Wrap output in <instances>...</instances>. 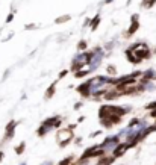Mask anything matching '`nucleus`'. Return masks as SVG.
<instances>
[{
  "label": "nucleus",
  "mask_w": 156,
  "mask_h": 165,
  "mask_svg": "<svg viewBox=\"0 0 156 165\" xmlns=\"http://www.w3.org/2000/svg\"><path fill=\"white\" fill-rule=\"evenodd\" d=\"M133 53H135V56L138 58L139 61H144V59H149L150 56H152V52H150L149 46L146 42H135V44H132L129 47Z\"/></svg>",
  "instance_id": "nucleus-1"
},
{
  "label": "nucleus",
  "mask_w": 156,
  "mask_h": 165,
  "mask_svg": "<svg viewBox=\"0 0 156 165\" xmlns=\"http://www.w3.org/2000/svg\"><path fill=\"white\" fill-rule=\"evenodd\" d=\"M73 140H74V133H73V129H70V127L61 129L56 133V141H58L59 147H67Z\"/></svg>",
  "instance_id": "nucleus-2"
},
{
  "label": "nucleus",
  "mask_w": 156,
  "mask_h": 165,
  "mask_svg": "<svg viewBox=\"0 0 156 165\" xmlns=\"http://www.w3.org/2000/svg\"><path fill=\"white\" fill-rule=\"evenodd\" d=\"M105 148L102 147L100 144L97 146H93V147H89L87 148V150L83 152V155L80 156V159H93V158H102V156H105Z\"/></svg>",
  "instance_id": "nucleus-3"
},
{
  "label": "nucleus",
  "mask_w": 156,
  "mask_h": 165,
  "mask_svg": "<svg viewBox=\"0 0 156 165\" xmlns=\"http://www.w3.org/2000/svg\"><path fill=\"white\" fill-rule=\"evenodd\" d=\"M94 50H95V56H94V59L88 64V68L91 70V73L95 71V70L100 67L102 58H103V50H102V47H97V49H94Z\"/></svg>",
  "instance_id": "nucleus-4"
},
{
  "label": "nucleus",
  "mask_w": 156,
  "mask_h": 165,
  "mask_svg": "<svg viewBox=\"0 0 156 165\" xmlns=\"http://www.w3.org/2000/svg\"><path fill=\"white\" fill-rule=\"evenodd\" d=\"M139 29V15L138 14H133L132 18H130V26H129V29L126 30V38L129 36H132L133 34H136V30Z\"/></svg>",
  "instance_id": "nucleus-5"
},
{
  "label": "nucleus",
  "mask_w": 156,
  "mask_h": 165,
  "mask_svg": "<svg viewBox=\"0 0 156 165\" xmlns=\"http://www.w3.org/2000/svg\"><path fill=\"white\" fill-rule=\"evenodd\" d=\"M130 147H132L130 142H127V141H126V142H120V144H118L117 147L112 148V155H114L115 158H120V156L124 155V153H126Z\"/></svg>",
  "instance_id": "nucleus-6"
},
{
  "label": "nucleus",
  "mask_w": 156,
  "mask_h": 165,
  "mask_svg": "<svg viewBox=\"0 0 156 165\" xmlns=\"http://www.w3.org/2000/svg\"><path fill=\"white\" fill-rule=\"evenodd\" d=\"M120 135H114V136H108L106 138V140L103 141V142H102V147H103V148H108V147H117L118 144H120Z\"/></svg>",
  "instance_id": "nucleus-7"
},
{
  "label": "nucleus",
  "mask_w": 156,
  "mask_h": 165,
  "mask_svg": "<svg viewBox=\"0 0 156 165\" xmlns=\"http://www.w3.org/2000/svg\"><path fill=\"white\" fill-rule=\"evenodd\" d=\"M18 123H15V120H11L9 123L6 124V133H5V136H3V141H2V144L5 141H8V140H11V138L14 136V132H15V126H17Z\"/></svg>",
  "instance_id": "nucleus-8"
},
{
  "label": "nucleus",
  "mask_w": 156,
  "mask_h": 165,
  "mask_svg": "<svg viewBox=\"0 0 156 165\" xmlns=\"http://www.w3.org/2000/svg\"><path fill=\"white\" fill-rule=\"evenodd\" d=\"M155 77H156L155 70H147V71L143 73V77H141V80H139V82H141L143 85H147L149 82H152Z\"/></svg>",
  "instance_id": "nucleus-9"
},
{
  "label": "nucleus",
  "mask_w": 156,
  "mask_h": 165,
  "mask_svg": "<svg viewBox=\"0 0 156 165\" xmlns=\"http://www.w3.org/2000/svg\"><path fill=\"white\" fill-rule=\"evenodd\" d=\"M118 97H121V94L117 91L115 88H112V89H109L105 95H103V99L106 100V102H111V100H115V99H118Z\"/></svg>",
  "instance_id": "nucleus-10"
},
{
  "label": "nucleus",
  "mask_w": 156,
  "mask_h": 165,
  "mask_svg": "<svg viewBox=\"0 0 156 165\" xmlns=\"http://www.w3.org/2000/svg\"><path fill=\"white\" fill-rule=\"evenodd\" d=\"M115 156L114 155H112V156H102L100 159H99V165H112V164H114V161H115Z\"/></svg>",
  "instance_id": "nucleus-11"
},
{
  "label": "nucleus",
  "mask_w": 156,
  "mask_h": 165,
  "mask_svg": "<svg viewBox=\"0 0 156 165\" xmlns=\"http://www.w3.org/2000/svg\"><path fill=\"white\" fill-rule=\"evenodd\" d=\"M124 53H126V56H127V59H129V62H130V64H135V65H136V64H141L143 62V61H139L138 58L135 56V53H133L130 49H127Z\"/></svg>",
  "instance_id": "nucleus-12"
},
{
  "label": "nucleus",
  "mask_w": 156,
  "mask_h": 165,
  "mask_svg": "<svg viewBox=\"0 0 156 165\" xmlns=\"http://www.w3.org/2000/svg\"><path fill=\"white\" fill-rule=\"evenodd\" d=\"M52 129H50V127H47L46 124H41L40 127H38V129H36V135H38V136H46L47 133H49V132H50Z\"/></svg>",
  "instance_id": "nucleus-13"
},
{
  "label": "nucleus",
  "mask_w": 156,
  "mask_h": 165,
  "mask_svg": "<svg viewBox=\"0 0 156 165\" xmlns=\"http://www.w3.org/2000/svg\"><path fill=\"white\" fill-rule=\"evenodd\" d=\"M56 85H58V82H53L49 88H47V91H46V99H52L53 95H55V93H56Z\"/></svg>",
  "instance_id": "nucleus-14"
},
{
  "label": "nucleus",
  "mask_w": 156,
  "mask_h": 165,
  "mask_svg": "<svg viewBox=\"0 0 156 165\" xmlns=\"http://www.w3.org/2000/svg\"><path fill=\"white\" fill-rule=\"evenodd\" d=\"M76 164H77V162H74V156L70 155L68 158H65L64 161H61L58 165H76Z\"/></svg>",
  "instance_id": "nucleus-15"
},
{
  "label": "nucleus",
  "mask_w": 156,
  "mask_h": 165,
  "mask_svg": "<svg viewBox=\"0 0 156 165\" xmlns=\"http://www.w3.org/2000/svg\"><path fill=\"white\" fill-rule=\"evenodd\" d=\"M99 24H100V14H97L95 17L93 18V23H91V30H97V28H99Z\"/></svg>",
  "instance_id": "nucleus-16"
},
{
  "label": "nucleus",
  "mask_w": 156,
  "mask_h": 165,
  "mask_svg": "<svg viewBox=\"0 0 156 165\" xmlns=\"http://www.w3.org/2000/svg\"><path fill=\"white\" fill-rule=\"evenodd\" d=\"M88 74H91V70H89V68H88V70L76 71V73H74V77H76V79H82V77H85V76H88Z\"/></svg>",
  "instance_id": "nucleus-17"
},
{
  "label": "nucleus",
  "mask_w": 156,
  "mask_h": 165,
  "mask_svg": "<svg viewBox=\"0 0 156 165\" xmlns=\"http://www.w3.org/2000/svg\"><path fill=\"white\" fill-rule=\"evenodd\" d=\"M24 148H26V142H20V144L15 147V153H17V155H23Z\"/></svg>",
  "instance_id": "nucleus-18"
},
{
  "label": "nucleus",
  "mask_w": 156,
  "mask_h": 165,
  "mask_svg": "<svg viewBox=\"0 0 156 165\" xmlns=\"http://www.w3.org/2000/svg\"><path fill=\"white\" fill-rule=\"evenodd\" d=\"M77 49H79L80 52L87 50V49H88V42L85 41V40H80V41H79V44H77Z\"/></svg>",
  "instance_id": "nucleus-19"
},
{
  "label": "nucleus",
  "mask_w": 156,
  "mask_h": 165,
  "mask_svg": "<svg viewBox=\"0 0 156 165\" xmlns=\"http://www.w3.org/2000/svg\"><path fill=\"white\" fill-rule=\"evenodd\" d=\"M70 18H71L70 15H62V17H58V18L55 20V23H56V24H61V23H65V21H68Z\"/></svg>",
  "instance_id": "nucleus-20"
},
{
  "label": "nucleus",
  "mask_w": 156,
  "mask_h": 165,
  "mask_svg": "<svg viewBox=\"0 0 156 165\" xmlns=\"http://www.w3.org/2000/svg\"><path fill=\"white\" fill-rule=\"evenodd\" d=\"M106 73H108V76H115V74H117V68L114 65H108Z\"/></svg>",
  "instance_id": "nucleus-21"
},
{
  "label": "nucleus",
  "mask_w": 156,
  "mask_h": 165,
  "mask_svg": "<svg viewBox=\"0 0 156 165\" xmlns=\"http://www.w3.org/2000/svg\"><path fill=\"white\" fill-rule=\"evenodd\" d=\"M156 3V0H143V8H152L153 5Z\"/></svg>",
  "instance_id": "nucleus-22"
},
{
  "label": "nucleus",
  "mask_w": 156,
  "mask_h": 165,
  "mask_svg": "<svg viewBox=\"0 0 156 165\" xmlns=\"http://www.w3.org/2000/svg\"><path fill=\"white\" fill-rule=\"evenodd\" d=\"M146 109H147V111H153V109H156V102H152V103L146 105Z\"/></svg>",
  "instance_id": "nucleus-23"
},
{
  "label": "nucleus",
  "mask_w": 156,
  "mask_h": 165,
  "mask_svg": "<svg viewBox=\"0 0 156 165\" xmlns=\"http://www.w3.org/2000/svg\"><path fill=\"white\" fill-rule=\"evenodd\" d=\"M14 15H15V11H12V12H11V14L8 15V17H6V23H11V21H12Z\"/></svg>",
  "instance_id": "nucleus-24"
},
{
  "label": "nucleus",
  "mask_w": 156,
  "mask_h": 165,
  "mask_svg": "<svg viewBox=\"0 0 156 165\" xmlns=\"http://www.w3.org/2000/svg\"><path fill=\"white\" fill-rule=\"evenodd\" d=\"M26 30H32V29H36V24H26L24 26Z\"/></svg>",
  "instance_id": "nucleus-25"
},
{
  "label": "nucleus",
  "mask_w": 156,
  "mask_h": 165,
  "mask_svg": "<svg viewBox=\"0 0 156 165\" xmlns=\"http://www.w3.org/2000/svg\"><path fill=\"white\" fill-rule=\"evenodd\" d=\"M67 74H68V71H67V70H62L61 73H59V79H62V77H65V76H67Z\"/></svg>",
  "instance_id": "nucleus-26"
},
{
  "label": "nucleus",
  "mask_w": 156,
  "mask_h": 165,
  "mask_svg": "<svg viewBox=\"0 0 156 165\" xmlns=\"http://www.w3.org/2000/svg\"><path fill=\"white\" fill-rule=\"evenodd\" d=\"M100 133H102V132H100V130H95V132H94V133H91V135H89V138H95V136H99Z\"/></svg>",
  "instance_id": "nucleus-27"
},
{
  "label": "nucleus",
  "mask_w": 156,
  "mask_h": 165,
  "mask_svg": "<svg viewBox=\"0 0 156 165\" xmlns=\"http://www.w3.org/2000/svg\"><path fill=\"white\" fill-rule=\"evenodd\" d=\"M152 118H156V109H153V111H150V114H149Z\"/></svg>",
  "instance_id": "nucleus-28"
},
{
  "label": "nucleus",
  "mask_w": 156,
  "mask_h": 165,
  "mask_svg": "<svg viewBox=\"0 0 156 165\" xmlns=\"http://www.w3.org/2000/svg\"><path fill=\"white\" fill-rule=\"evenodd\" d=\"M80 108H82V102H79V103L74 105V109H80Z\"/></svg>",
  "instance_id": "nucleus-29"
},
{
  "label": "nucleus",
  "mask_w": 156,
  "mask_h": 165,
  "mask_svg": "<svg viewBox=\"0 0 156 165\" xmlns=\"http://www.w3.org/2000/svg\"><path fill=\"white\" fill-rule=\"evenodd\" d=\"M112 47H114V44H111V42H109V44H106V47H105V49H106V50H111Z\"/></svg>",
  "instance_id": "nucleus-30"
},
{
  "label": "nucleus",
  "mask_w": 156,
  "mask_h": 165,
  "mask_svg": "<svg viewBox=\"0 0 156 165\" xmlns=\"http://www.w3.org/2000/svg\"><path fill=\"white\" fill-rule=\"evenodd\" d=\"M3 158H5V153L0 152V161H3Z\"/></svg>",
  "instance_id": "nucleus-31"
},
{
  "label": "nucleus",
  "mask_w": 156,
  "mask_h": 165,
  "mask_svg": "<svg viewBox=\"0 0 156 165\" xmlns=\"http://www.w3.org/2000/svg\"><path fill=\"white\" fill-rule=\"evenodd\" d=\"M111 2H112V0H105L103 3H105V5H108V3H111Z\"/></svg>",
  "instance_id": "nucleus-32"
},
{
  "label": "nucleus",
  "mask_w": 156,
  "mask_h": 165,
  "mask_svg": "<svg viewBox=\"0 0 156 165\" xmlns=\"http://www.w3.org/2000/svg\"><path fill=\"white\" fill-rule=\"evenodd\" d=\"M20 165H26V162H23V164H20Z\"/></svg>",
  "instance_id": "nucleus-33"
}]
</instances>
